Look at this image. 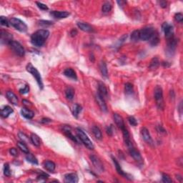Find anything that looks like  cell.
I'll return each instance as SVG.
<instances>
[{
    "instance_id": "f907efd6",
    "label": "cell",
    "mask_w": 183,
    "mask_h": 183,
    "mask_svg": "<svg viewBox=\"0 0 183 183\" xmlns=\"http://www.w3.org/2000/svg\"><path fill=\"white\" fill-rule=\"evenodd\" d=\"M10 154H11L12 156H14V157H17V156L18 155V152H17V149L14 148V147H12V148L10 149Z\"/></svg>"
},
{
    "instance_id": "d6986e66",
    "label": "cell",
    "mask_w": 183,
    "mask_h": 183,
    "mask_svg": "<svg viewBox=\"0 0 183 183\" xmlns=\"http://www.w3.org/2000/svg\"><path fill=\"white\" fill-rule=\"evenodd\" d=\"M21 114H22V115L23 116L24 118L27 119V120H31V119L33 118L34 116H35L34 112L27 109V107L22 108V110H21Z\"/></svg>"
},
{
    "instance_id": "603a6c76",
    "label": "cell",
    "mask_w": 183,
    "mask_h": 183,
    "mask_svg": "<svg viewBox=\"0 0 183 183\" xmlns=\"http://www.w3.org/2000/svg\"><path fill=\"white\" fill-rule=\"evenodd\" d=\"M177 44H178V41L175 37L172 38L171 39L167 40V49L169 52H174L176 48Z\"/></svg>"
},
{
    "instance_id": "4dcf8cb0",
    "label": "cell",
    "mask_w": 183,
    "mask_h": 183,
    "mask_svg": "<svg viewBox=\"0 0 183 183\" xmlns=\"http://www.w3.org/2000/svg\"><path fill=\"white\" fill-rule=\"evenodd\" d=\"M92 132H93L94 135H95V137L97 139L101 140V139H102V132H101L100 129H99L97 126H94V127H92Z\"/></svg>"
},
{
    "instance_id": "f6af8a7d",
    "label": "cell",
    "mask_w": 183,
    "mask_h": 183,
    "mask_svg": "<svg viewBox=\"0 0 183 183\" xmlns=\"http://www.w3.org/2000/svg\"><path fill=\"white\" fill-rule=\"evenodd\" d=\"M49 175H47V174H45V173H41V175H39L38 177H37V180L38 181H40V182H44V181H45L48 178Z\"/></svg>"
},
{
    "instance_id": "8992f818",
    "label": "cell",
    "mask_w": 183,
    "mask_h": 183,
    "mask_svg": "<svg viewBox=\"0 0 183 183\" xmlns=\"http://www.w3.org/2000/svg\"><path fill=\"white\" fill-rule=\"evenodd\" d=\"M10 23L11 24L12 26L14 27L17 30L21 32H26L27 31V25L18 18H13L10 19Z\"/></svg>"
},
{
    "instance_id": "44dd1931",
    "label": "cell",
    "mask_w": 183,
    "mask_h": 183,
    "mask_svg": "<svg viewBox=\"0 0 183 183\" xmlns=\"http://www.w3.org/2000/svg\"><path fill=\"white\" fill-rule=\"evenodd\" d=\"M77 26H78V27L80 28L81 30L84 31V32H93V28H92L91 25H90L87 23H85V22H77Z\"/></svg>"
},
{
    "instance_id": "6da1fadb",
    "label": "cell",
    "mask_w": 183,
    "mask_h": 183,
    "mask_svg": "<svg viewBox=\"0 0 183 183\" xmlns=\"http://www.w3.org/2000/svg\"><path fill=\"white\" fill-rule=\"evenodd\" d=\"M50 36V32L47 29H39L31 36V42L34 46L40 47L44 45V42Z\"/></svg>"
},
{
    "instance_id": "484cf974",
    "label": "cell",
    "mask_w": 183,
    "mask_h": 183,
    "mask_svg": "<svg viewBox=\"0 0 183 183\" xmlns=\"http://www.w3.org/2000/svg\"><path fill=\"white\" fill-rule=\"evenodd\" d=\"M13 112V110L12 109L11 107L5 106L1 111V116L3 118H7Z\"/></svg>"
},
{
    "instance_id": "d590c367",
    "label": "cell",
    "mask_w": 183,
    "mask_h": 183,
    "mask_svg": "<svg viewBox=\"0 0 183 183\" xmlns=\"http://www.w3.org/2000/svg\"><path fill=\"white\" fill-rule=\"evenodd\" d=\"M112 10V4L111 3L109 2V1H107V2H105L102 5V11L103 13H108L111 11Z\"/></svg>"
},
{
    "instance_id": "ba28073f",
    "label": "cell",
    "mask_w": 183,
    "mask_h": 183,
    "mask_svg": "<svg viewBox=\"0 0 183 183\" xmlns=\"http://www.w3.org/2000/svg\"><path fill=\"white\" fill-rule=\"evenodd\" d=\"M163 28V30L164 31L165 37L167 40L171 39L172 38L174 37V30H173V27L171 24H168L167 22H165L164 24L162 26Z\"/></svg>"
},
{
    "instance_id": "e0dca14e",
    "label": "cell",
    "mask_w": 183,
    "mask_h": 183,
    "mask_svg": "<svg viewBox=\"0 0 183 183\" xmlns=\"http://www.w3.org/2000/svg\"><path fill=\"white\" fill-rule=\"evenodd\" d=\"M79 178L76 173H69L65 175V182L67 183H76L78 182Z\"/></svg>"
},
{
    "instance_id": "f1b7e54d",
    "label": "cell",
    "mask_w": 183,
    "mask_h": 183,
    "mask_svg": "<svg viewBox=\"0 0 183 183\" xmlns=\"http://www.w3.org/2000/svg\"><path fill=\"white\" fill-rule=\"evenodd\" d=\"M65 96H66L67 99L69 100H72L73 99L74 96V90L72 87H67L65 90Z\"/></svg>"
},
{
    "instance_id": "52a82bcc",
    "label": "cell",
    "mask_w": 183,
    "mask_h": 183,
    "mask_svg": "<svg viewBox=\"0 0 183 183\" xmlns=\"http://www.w3.org/2000/svg\"><path fill=\"white\" fill-rule=\"evenodd\" d=\"M9 45L12 48V50L14 52L19 56H23L25 54V50L22 44L17 41H12Z\"/></svg>"
},
{
    "instance_id": "6f0895ef",
    "label": "cell",
    "mask_w": 183,
    "mask_h": 183,
    "mask_svg": "<svg viewBox=\"0 0 183 183\" xmlns=\"http://www.w3.org/2000/svg\"><path fill=\"white\" fill-rule=\"evenodd\" d=\"M77 34V31L76 29H72L70 32V35L72 37H74Z\"/></svg>"
},
{
    "instance_id": "681fc988",
    "label": "cell",
    "mask_w": 183,
    "mask_h": 183,
    "mask_svg": "<svg viewBox=\"0 0 183 183\" xmlns=\"http://www.w3.org/2000/svg\"><path fill=\"white\" fill-rule=\"evenodd\" d=\"M175 20L178 21V22H182L183 15L182 13H177V14L175 15Z\"/></svg>"
},
{
    "instance_id": "f5cc1de1",
    "label": "cell",
    "mask_w": 183,
    "mask_h": 183,
    "mask_svg": "<svg viewBox=\"0 0 183 183\" xmlns=\"http://www.w3.org/2000/svg\"><path fill=\"white\" fill-rule=\"evenodd\" d=\"M107 133L108 135H110V136H112V135H113V129H112V126L110 125L109 126V127L107 128V130H106Z\"/></svg>"
},
{
    "instance_id": "30bf717a",
    "label": "cell",
    "mask_w": 183,
    "mask_h": 183,
    "mask_svg": "<svg viewBox=\"0 0 183 183\" xmlns=\"http://www.w3.org/2000/svg\"><path fill=\"white\" fill-rule=\"evenodd\" d=\"M141 135H142V138H143L144 140L147 142L148 145L152 146L154 145V142L152 140V138L151 135H150L149 130L146 127H142L141 129Z\"/></svg>"
},
{
    "instance_id": "4316f807",
    "label": "cell",
    "mask_w": 183,
    "mask_h": 183,
    "mask_svg": "<svg viewBox=\"0 0 183 183\" xmlns=\"http://www.w3.org/2000/svg\"><path fill=\"white\" fill-rule=\"evenodd\" d=\"M30 140L32 142V143L34 145L37 147H39L41 145V139L39 137V136L36 134L32 133L30 135Z\"/></svg>"
},
{
    "instance_id": "816d5d0a",
    "label": "cell",
    "mask_w": 183,
    "mask_h": 183,
    "mask_svg": "<svg viewBox=\"0 0 183 183\" xmlns=\"http://www.w3.org/2000/svg\"><path fill=\"white\" fill-rule=\"evenodd\" d=\"M157 132H158L159 133H160V134H164V135L166 134V130H165V129L163 127V126H161V125L157 126Z\"/></svg>"
},
{
    "instance_id": "ffe728a7",
    "label": "cell",
    "mask_w": 183,
    "mask_h": 183,
    "mask_svg": "<svg viewBox=\"0 0 183 183\" xmlns=\"http://www.w3.org/2000/svg\"><path fill=\"white\" fill-rule=\"evenodd\" d=\"M99 95H100L102 97L105 99V98L107 97L108 96V91L107 89L106 86L102 82L99 83V86H98V92Z\"/></svg>"
},
{
    "instance_id": "8d00e7d4",
    "label": "cell",
    "mask_w": 183,
    "mask_h": 183,
    "mask_svg": "<svg viewBox=\"0 0 183 183\" xmlns=\"http://www.w3.org/2000/svg\"><path fill=\"white\" fill-rule=\"evenodd\" d=\"M124 91L127 95H131L133 92V85L131 83L127 82L124 85Z\"/></svg>"
},
{
    "instance_id": "60d3db41",
    "label": "cell",
    "mask_w": 183,
    "mask_h": 183,
    "mask_svg": "<svg viewBox=\"0 0 183 183\" xmlns=\"http://www.w3.org/2000/svg\"><path fill=\"white\" fill-rule=\"evenodd\" d=\"M39 24L41 25V26L42 27H49L52 25L53 22L48 20H40L39 22Z\"/></svg>"
},
{
    "instance_id": "7c38bea8",
    "label": "cell",
    "mask_w": 183,
    "mask_h": 183,
    "mask_svg": "<svg viewBox=\"0 0 183 183\" xmlns=\"http://www.w3.org/2000/svg\"><path fill=\"white\" fill-rule=\"evenodd\" d=\"M95 99H96L98 105H99V107H100L101 110L105 112H107V107L106 103H105V99L98 93L97 94L96 96H95Z\"/></svg>"
},
{
    "instance_id": "bcb514c9",
    "label": "cell",
    "mask_w": 183,
    "mask_h": 183,
    "mask_svg": "<svg viewBox=\"0 0 183 183\" xmlns=\"http://www.w3.org/2000/svg\"><path fill=\"white\" fill-rule=\"evenodd\" d=\"M29 85H27V84H26L24 87H22V88H21L20 90H19V92H20V94H22V95H26V94H27L28 92H29Z\"/></svg>"
},
{
    "instance_id": "7bdbcfd3",
    "label": "cell",
    "mask_w": 183,
    "mask_h": 183,
    "mask_svg": "<svg viewBox=\"0 0 183 183\" xmlns=\"http://www.w3.org/2000/svg\"><path fill=\"white\" fill-rule=\"evenodd\" d=\"M0 22H1V24L2 26L9 27V25H10V23H9L7 19L5 17H4V16H1L0 17Z\"/></svg>"
},
{
    "instance_id": "e575fe53",
    "label": "cell",
    "mask_w": 183,
    "mask_h": 183,
    "mask_svg": "<svg viewBox=\"0 0 183 183\" xmlns=\"http://www.w3.org/2000/svg\"><path fill=\"white\" fill-rule=\"evenodd\" d=\"M26 160H27V162L29 163H32L33 165H37L38 164V160L35 156L32 154H30V153H28L27 155L26 156Z\"/></svg>"
},
{
    "instance_id": "9f6ffc18",
    "label": "cell",
    "mask_w": 183,
    "mask_h": 183,
    "mask_svg": "<svg viewBox=\"0 0 183 183\" xmlns=\"http://www.w3.org/2000/svg\"><path fill=\"white\" fill-rule=\"evenodd\" d=\"M22 103H23L24 105H26V106H29V105H32L30 102H29V101L26 100V99H24V100H22Z\"/></svg>"
},
{
    "instance_id": "d6a6232c",
    "label": "cell",
    "mask_w": 183,
    "mask_h": 183,
    "mask_svg": "<svg viewBox=\"0 0 183 183\" xmlns=\"http://www.w3.org/2000/svg\"><path fill=\"white\" fill-rule=\"evenodd\" d=\"M160 65V62H159V59L157 57H154L151 60L150 64V66H149V69H155L158 67V66Z\"/></svg>"
},
{
    "instance_id": "ac0fdd59",
    "label": "cell",
    "mask_w": 183,
    "mask_h": 183,
    "mask_svg": "<svg viewBox=\"0 0 183 183\" xmlns=\"http://www.w3.org/2000/svg\"><path fill=\"white\" fill-rule=\"evenodd\" d=\"M6 96H7V98L8 99V100L10 101L12 105H15V106L18 105V98H17V97L16 96V95L14 92L12 91L7 92Z\"/></svg>"
},
{
    "instance_id": "7dc6e473",
    "label": "cell",
    "mask_w": 183,
    "mask_h": 183,
    "mask_svg": "<svg viewBox=\"0 0 183 183\" xmlns=\"http://www.w3.org/2000/svg\"><path fill=\"white\" fill-rule=\"evenodd\" d=\"M37 7H39V8L40 9V10H44V11H47V10H49L48 7H47L46 4H43V3H41V2H38V1H37L36 2Z\"/></svg>"
},
{
    "instance_id": "7402d4cb",
    "label": "cell",
    "mask_w": 183,
    "mask_h": 183,
    "mask_svg": "<svg viewBox=\"0 0 183 183\" xmlns=\"http://www.w3.org/2000/svg\"><path fill=\"white\" fill-rule=\"evenodd\" d=\"M113 117H114V122H115L116 124L118 126V127H120V129H122L123 127H125V126H124V120H123V118L120 115V114H118L117 113H114Z\"/></svg>"
},
{
    "instance_id": "5bb4252c",
    "label": "cell",
    "mask_w": 183,
    "mask_h": 183,
    "mask_svg": "<svg viewBox=\"0 0 183 183\" xmlns=\"http://www.w3.org/2000/svg\"><path fill=\"white\" fill-rule=\"evenodd\" d=\"M69 12L66 11H52L50 12V15L55 19H65L69 16Z\"/></svg>"
},
{
    "instance_id": "11a10c76",
    "label": "cell",
    "mask_w": 183,
    "mask_h": 183,
    "mask_svg": "<svg viewBox=\"0 0 183 183\" xmlns=\"http://www.w3.org/2000/svg\"><path fill=\"white\" fill-rule=\"evenodd\" d=\"M159 4H160V7H163V8H166L167 7V2L165 1H159Z\"/></svg>"
},
{
    "instance_id": "f546056e",
    "label": "cell",
    "mask_w": 183,
    "mask_h": 183,
    "mask_svg": "<svg viewBox=\"0 0 183 183\" xmlns=\"http://www.w3.org/2000/svg\"><path fill=\"white\" fill-rule=\"evenodd\" d=\"M99 69H100L101 74L102 76L105 77H108V70L107 67V65L105 62H101L100 65H99Z\"/></svg>"
},
{
    "instance_id": "f35d334b",
    "label": "cell",
    "mask_w": 183,
    "mask_h": 183,
    "mask_svg": "<svg viewBox=\"0 0 183 183\" xmlns=\"http://www.w3.org/2000/svg\"><path fill=\"white\" fill-rule=\"evenodd\" d=\"M151 41H150V44H151L152 46H156L157 44L159 43V41H160V39H159V37H158V35L157 34H155L154 33V35H153V37H152L151 39Z\"/></svg>"
},
{
    "instance_id": "8fae6325",
    "label": "cell",
    "mask_w": 183,
    "mask_h": 183,
    "mask_svg": "<svg viewBox=\"0 0 183 183\" xmlns=\"http://www.w3.org/2000/svg\"><path fill=\"white\" fill-rule=\"evenodd\" d=\"M122 131V135H123V137H124V143H125L126 146L127 147V148L131 149L132 147H133V145H132V142L130 139V136H129V133L126 127H123L122 129H121Z\"/></svg>"
},
{
    "instance_id": "9a60e30c",
    "label": "cell",
    "mask_w": 183,
    "mask_h": 183,
    "mask_svg": "<svg viewBox=\"0 0 183 183\" xmlns=\"http://www.w3.org/2000/svg\"><path fill=\"white\" fill-rule=\"evenodd\" d=\"M129 152L130 155L133 157V159L135 161H137V163H142V162H143V160H142V156H141L140 153H139L137 150H135V149L134 148V147H132L131 149H129Z\"/></svg>"
},
{
    "instance_id": "db71d44e",
    "label": "cell",
    "mask_w": 183,
    "mask_h": 183,
    "mask_svg": "<svg viewBox=\"0 0 183 183\" xmlns=\"http://www.w3.org/2000/svg\"><path fill=\"white\" fill-rule=\"evenodd\" d=\"M52 120L49 118H43L41 119V122L43 123V124H47V123H50L51 122Z\"/></svg>"
},
{
    "instance_id": "c3c4849f",
    "label": "cell",
    "mask_w": 183,
    "mask_h": 183,
    "mask_svg": "<svg viewBox=\"0 0 183 183\" xmlns=\"http://www.w3.org/2000/svg\"><path fill=\"white\" fill-rule=\"evenodd\" d=\"M19 137L20 138V139L22 141V142H25V143H26L27 142H28V137L25 134L22 133V132H19Z\"/></svg>"
},
{
    "instance_id": "cb8c5ba5",
    "label": "cell",
    "mask_w": 183,
    "mask_h": 183,
    "mask_svg": "<svg viewBox=\"0 0 183 183\" xmlns=\"http://www.w3.org/2000/svg\"><path fill=\"white\" fill-rule=\"evenodd\" d=\"M64 74H65L66 77H69V78L73 79L74 80H77V74H76L75 71H74L73 69H72V68H67V69H65V70L64 71Z\"/></svg>"
},
{
    "instance_id": "b9f144b4",
    "label": "cell",
    "mask_w": 183,
    "mask_h": 183,
    "mask_svg": "<svg viewBox=\"0 0 183 183\" xmlns=\"http://www.w3.org/2000/svg\"><path fill=\"white\" fill-rule=\"evenodd\" d=\"M127 120H128L129 124L132 126H133V127H135V126L137 125V121L136 119L134 117H132V116H129Z\"/></svg>"
},
{
    "instance_id": "d4e9b609",
    "label": "cell",
    "mask_w": 183,
    "mask_h": 183,
    "mask_svg": "<svg viewBox=\"0 0 183 183\" xmlns=\"http://www.w3.org/2000/svg\"><path fill=\"white\" fill-rule=\"evenodd\" d=\"M112 160H113V163H114V166H115L116 169H117V172H118V174H120V175H122V176H124V177H126V178H127V174H126L125 172H124V171H123V169H122L121 166H120V163H119L118 162H117V160H116V159L114 158V157H112Z\"/></svg>"
},
{
    "instance_id": "680465c9",
    "label": "cell",
    "mask_w": 183,
    "mask_h": 183,
    "mask_svg": "<svg viewBox=\"0 0 183 183\" xmlns=\"http://www.w3.org/2000/svg\"><path fill=\"white\" fill-rule=\"evenodd\" d=\"M167 63L168 62H163V63H162V65H163V66H164L165 67H169L170 65H167Z\"/></svg>"
},
{
    "instance_id": "ab89813d",
    "label": "cell",
    "mask_w": 183,
    "mask_h": 183,
    "mask_svg": "<svg viewBox=\"0 0 183 183\" xmlns=\"http://www.w3.org/2000/svg\"><path fill=\"white\" fill-rule=\"evenodd\" d=\"M4 175L7 177H10L11 175V171L8 163H5L4 165Z\"/></svg>"
},
{
    "instance_id": "9c48e42d",
    "label": "cell",
    "mask_w": 183,
    "mask_h": 183,
    "mask_svg": "<svg viewBox=\"0 0 183 183\" xmlns=\"http://www.w3.org/2000/svg\"><path fill=\"white\" fill-rule=\"evenodd\" d=\"M90 160H91L92 164H93L95 167L96 168V169L99 172H102L104 171V166L102 163L101 162V160L98 158L97 156L92 154L90 155Z\"/></svg>"
},
{
    "instance_id": "3957f363",
    "label": "cell",
    "mask_w": 183,
    "mask_h": 183,
    "mask_svg": "<svg viewBox=\"0 0 183 183\" xmlns=\"http://www.w3.org/2000/svg\"><path fill=\"white\" fill-rule=\"evenodd\" d=\"M27 70L28 72H29V73L32 74V76H33L35 78V80H36L39 88L41 89V90H42L43 87H44L42 82V79H41V74L39 72V71L37 70V68L35 67L31 63H29L27 65Z\"/></svg>"
},
{
    "instance_id": "74e56055",
    "label": "cell",
    "mask_w": 183,
    "mask_h": 183,
    "mask_svg": "<svg viewBox=\"0 0 183 183\" xmlns=\"http://www.w3.org/2000/svg\"><path fill=\"white\" fill-rule=\"evenodd\" d=\"M139 39V30H135L131 35V40L132 41H137Z\"/></svg>"
},
{
    "instance_id": "83f0119b",
    "label": "cell",
    "mask_w": 183,
    "mask_h": 183,
    "mask_svg": "<svg viewBox=\"0 0 183 183\" xmlns=\"http://www.w3.org/2000/svg\"><path fill=\"white\" fill-rule=\"evenodd\" d=\"M44 167L47 169V171L50 172H53L55 170V168H56V165H55L54 163L52 161H46L44 163Z\"/></svg>"
},
{
    "instance_id": "ee69618b",
    "label": "cell",
    "mask_w": 183,
    "mask_h": 183,
    "mask_svg": "<svg viewBox=\"0 0 183 183\" xmlns=\"http://www.w3.org/2000/svg\"><path fill=\"white\" fill-rule=\"evenodd\" d=\"M162 181H163V182H165V183L172 182V179L170 178V177H169L168 175H167V174H163V178H162Z\"/></svg>"
},
{
    "instance_id": "277c9868",
    "label": "cell",
    "mask_w": 183,
    "mask_h": 183,
    "mask_svg": "<svg viewBox=\"0 0 183 183\" xmlns=\"http://www.w3.org/2000/svg\"><path fill=\"white\" fill-rule=\"evenodd\" d=\"M154 99L156 101L157 107L159 109L163 110L164 108V99H163V91L160 86L157 85L154 88Z\"/></svg>"
},
{
    "instance_id": "836d02e7",
    "label": "cell",
    "mask_w": 183,
    "mask_h": 183,
    "mask_svg": "<svg viewBox=\"0 0 183 183\" xmlns=\"http://www.w3.org/2000/svg\"><path fill=\"white\" fill-rule=\"evenodd\" d=\"M17 147H19V149H20L21 151L23 152L25 154H28L29 153V149H28L25 142H22H22H17Z\"/></svg>"
},
{
    "instance_id": "7a4b0ae2",
    "label": "cell",
    "mask_w": 183,
    "mask_h": 183,
    "mask_svg": "<svg viewBox=\"0 0 183 183\" xmlns=\"http://www.w3.org/2000/svg\"><path fill=\"white\" fill-rule=\"evenodd\" d=\"M76 132H77V137H79L80 140H81L82 142L89 150H94V149H95V146H94L92 141L90 140V138L88 137V136L86 135L85 132H84L82 129H81L80 128H77L76 129Z\"/></svg>"
},
{
    "instance_id": "4fadbf2b",
    "label": "cell",
    "mask_w": 183,
    "mask_h": 183,
    "mask_svg": "<svg viewBox=\"0 0 183 183\" xmlns=\"http://www.w3.org/2000/svg\"><path fill=\"white\" fill-rule=\"evenodd\" d=\"M12 35L6 31H1V43L10 44L12 41Z\"/></svg>"
},
{
    "instance_id": "1f68e13d",
    "label": "cell",
    "mask_w": 183,
    "mask_h": 183,
    "mask_svg": "<svg viewBox=\"0 0 183 183\" xmlns=\"http://www.w3.org/2000/svg\"><path fill=\"white\" fill-rule=\"evenodd\" d=\"M82 108L78 104H75L74 105L73 107H72V114L75 118H78L79 114L82 112Z\"/></svg>"
},
{
    "instance_id": "5b68a950",
    "label": "cell",
    "mask_w": 183,
    "mask_h": 183,
    "mask_svg": "<svg viewBox=\"0 0 183 183\" xmlns=\"http://www.w3.org/2000/svg\"><path fill=\"white\" fill-rule=\"evenodd\" d=\"M155 32L151 27H146L139 30V39L143 41H148L153 37Z\"/></svg>"
},
{
    "instance_id": "2e32d148",
    "label": "cell",
    "mask_w": 183,
    "mask_h": 183,
    "mask_svg": "<svg viewBox=\"0 0 183 183\" xmlns=\"http://www.w3.org/2000/svg\"><path fill=\"white\" fill-rule=\"evenodd\" d=\"M63 131L64 132H65V135H67V136L69 138V139H72V141L74 142H76V143H79V137H76L75 136H74V135H72V131H71V128L70 127H69V126H64L63 127Z\"/></svg>"
}]
</instances>
